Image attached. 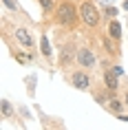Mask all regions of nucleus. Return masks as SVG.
<instances>
[{"label": "nucleus", "instance_id": "20", "mask_svg": "<svg viewBox=\"0 0 128 130\" xmlns=\"http://www.w3.org/2000/svg\"><path fill=\"white\" fill-rule=\"evenodd\" d=\"M126 24H128V22H126Z\"/></svg>", "mask_w": 128, "mask_h": 130}, {"label": "nucleus", "instance_id": "17", "mask_svg": "<svg viewBox=\"0 0 128 130\" xmlns=\"http://www.w3.org/2000/svg\"><path fill=\"white\" fill-rule=\"evenodd\" d=\"M117 119H119V121H124V123H128V115H124V112H121V115H117Z\"/></svg>", "mask_w": 128, "mask_h": 130}, {"label": "nucleus", "instance_id": "6", "mask_svg": "<svg viewBox=\"0 0 128 130\" xmlns=\"http://www.w3.org/2000/svg\"><path fill=\"white\" fill-rule=\"evenodd\" d=\"M102 79H104V86H106L110 93L117 95V90H119V75H115V71L110 66H104L102 71Z\"/></svg>", "mask_w": 128, "mask_h": 130}, {"label": "nucleus", "instance_id": "16", "mask_svg": "<svg viewBox=\"0 0 128 130\" xmlns=\"http://www.w3.org/2000/svg\"><path fill=\"white\" fill-rule=\"evenodd\" d=\"M110 69L115 71V75H119V77H124V69H121V64H113Z\"/></svg>", "mask_w": 128, "mask_h": 130}, {"label": "nucleus", "instance_id": "10", "mask_svg": "<svg viewBox=\"0 0 128 130\" xmlns=\"http://www.w3.org/2000/svg\"><path fill=\"white\" fill-rule=\"evenodd\" d=\"M40 53H42V57H44L47 62L53 60V48H51V42H49V35L47 33L40 35Z\"/></svg>", "mask_w": 128, "mask_h": 130}, {"label": "nucleus", "instance_id": "1", "mask_svg": "<svg viewBox=\"0 0 128 130\" xmlns=\"http://www.w3.org/2000/svg\"><path fill=\"white\" fill-rule=\"evenodd\" d=\"M53 22L62 29H75L80 20V7L73 0H62L53 11Z\"/></svg>", "mask_w": 128, "mask_h": 130}, {"label": "nucleus", "instance_id": "15", "mask_svg": "<svg viewBox=\"0 0 128 130\" xmlns=\"http://www.w3.org/2000/svg\"><path fill=\"white\" fill-rule=\"evenodd\" d=\"M104 13H106V15H110V18H115V15L119 13V11H117L115 7H104Z\"/></svg>", "mask_w": 128, "mask_h": 130}, {"label": "nucleus", "instance_id": "9", "mask_svg": "<svg viewBox=\"0 0 128 130\" xmlns=\"http://www.w3.org/2000/svg\"><path fill=\"white\" fill-rule=\"evenodd\" d=\"M104 108L110 110V112L117 117V115H121V112H124V108H126V102H124V99H119V97H110V99H108V104L104 106Z\"/></svg>", "mask_w": 128, "mask_h": 130}, {"label": "nucleus", "instance_id": "18", "mask_svg": "<svg viewBox=\"0 0 128 130\" xmlns=\"http://www.w3.org/2000/svg\"><path fill=\"white\" fill-rule=\"evenodd\" d=\"M121 9H124V11H128V0H124V5H121Z\"/></svg>", "mask_w": 128, "mask_h": 130}, {"label": "nucleus", "instance_id": "19", "mask_svg": "<svg viewBox=\"0 0 128 130\" xmlns=\"http://www.w3.org/2000/svg\"><path fill=\"white\" fill-rule=\"evenodd\" d=\"M124 102H126V108H128V90L124 93Z\"/></svg>", "mask_w": 128, "mask_h": 130}, {"label": "nucleus", "instance_id": "2", "mask_svg": "<svg viewBox=\"0 0 128 130\" xmlns=\"http://www.w3.org/2000/svg\"><path fill=\"white\" fill-rule=\"evenodd\" d=\"M80 20L84 27L88 29H97L99 27V20H102V13H99V9L95 7L91 0H84L80 5Z\"/></svg>", "mask_w": 128, "mask_h": 130}, {"label": "nucleus", "instance_id": "14", "mask_svg": "<svg viewBox=\"0 0 128 130\" xmlns=\"http://www.w3.org/2000/svg\"><path fill=\"white\" fill-rule=\"evenodd\" d=\"M2 5H5L9 11H13V13H20V5H18V0H2Z\"/></svg>", "mask_w": 128, "mask_h": 130}, {"label": "nucleus", "instance_id": "5", "mask_svg": "<svg viewBox=\"0 0 128 130\" xmlns=\"http://www.w3.org/2000/svg\"><path fill=\"white\" fill-rule=\"evenodd\" d=\"M95 64H97V57H95L91 46H80L77 48V66L91 71V69H95Z\"/></svg>", "mask_w": 128, "mask_h": 130}, {"label": "nucleus", "instance_id": "4", "mask_svg": "<svg viewBox=\"0 0 128 130\" xmlns=\"http://www.w3.org/2000/svg\"><path fill=\"white\" fill-rule=\"evenodd\" d=\"M62 69H68L73 62H77V46H75L73 42H66L64 46L60 48V57H58Z\"/></svg>", "mask_w": 128, "mask_h": 130}, {"label": "nucleus", "instance_id": "12", "mask_svg": "<svg viewBox=\"0 0 128 130\" xmlns=\"http://www.w3.org/2000/svg\"><path fill=\"white\" fill-rule=\"evenodd\" d=\"M0 115L5 117V119L13 117V106H11V102H9V99H2V102H0Z\"/></svg>", "mask_w": 128, "mask_h": 130}, {"label": "nucleus", "instance_id": "13", "mask_svg": "<svg viewBox=\"0 0 128 130\" xmlns=\"http://www.w3.org/2000/svg\"><path fill=\"white\" fill-rule=\"evenodd\" d=\"M38 5H40V9H42L44 15H51L55 11V2L53 0H38Z\"/></svg>", "mask_w": 128, "mask_h": 130}, {"label": "nucleus", "instance_id": "8", "mask_svg": "<svg viewBox=\"0 0 128 130\" xmlns=\"http://www.w3.org/2000/svg\"><path fill=\"white\" fill-rule=\"evenodd\" d=\"M102 44H104V48H106L108 57H117V55H119V51H117V40H113L108 33L102 35Z\"/></svg>", "mask_w": 128, "mask_h": 130}, {"label": "nucleus", "instance_id": "11", "mask_svg": "<svg viewBox=\"0 0 128 130\" xmlns=\"http://www.w3.org/2000/svg\"><path fill=\"white\" fill-rule=\"evenodd\" d=\"M106 33L113 38V40L121 42V22L119 20H115V18H110V22H108V29H106Z\"/></svg>", "mask_w": 128, "mask_h": 130}, {"label": "nucleus", "instance_id": "3", "mask_svg": "<svg viewBox=\"0 0 128 130\" xmlns=\"http://www.w3.org/2000/svg\"><path fill=\"white\" fill-rule=\"evenodd\" d=\"M68 82H71V86L77 90H82V93H86V90H91V86H93V82H91V75H88L86 69H75L68 73Z\"/></svg>", "mask_w": 128, "mask_h": 130}, {"label": "nucleus", "instance_id": "7", "mask_svg": "<svg viewBox=\"0 0 128 130\" xmlns=\"http://www.w3.org/2000/svg\"><path fill=\"white\" fill-rule=\"evenodd\" d=\"M13 38L20 42L22 46L33 48V35L29 33V29H24V27H16V29H13Z\"/></svg>", "mask_w": 128, "mask_h": 130}]
</instances>
